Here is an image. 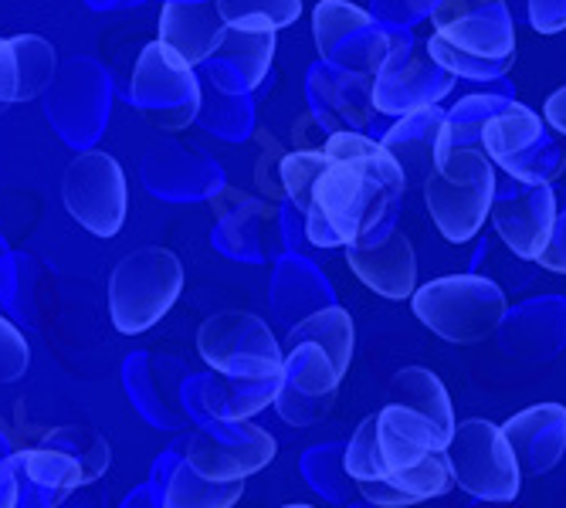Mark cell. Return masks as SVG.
Wrapping results in <instances>:
<instances>
[{
    "label": "cell",
    "mask_w": 566,
    "mask_h": 508,
    "mask_svg": "<svg viewBox=\"0 0 566 508\" xmlns=\"http://www.w3.org/2000/svg\"><path fill=\"white\" fill-rule=\"evenodd\" d=\"M282 377L269 380H228L221 377L208 393V411L214 421H251L269 403H275Z\"/></svg>",
    "instance_id": "28"
},
{
    "label": "cell",
    "mask_w": 566,
    "mask_h": 508,
    "mask_svg": "<svg viewBox=\"0 0 566 508\" xmlns=\"http://www.w3.org/2000/svg\"><path fill=\"white\" fill-rule=\"evenodd\" d=\"M444 457L454 485L472 498L489 505H509L520 498L523 468L502 424H492L485 417H469L454 424Z\"/></svg>",
    "instance_id": "6"
},
{
    "label": "cell",
    "mask_w": 566,
    "mask_h": 508,
    "mask_svg": "<svg viewBox=\"0 0 566 508\" xmlns=\"http://www.w3.org/2000/svg\"><path fill=\"white\" fill-rule=\"evenodd\" d=\"M523 475H549L566 457V406L536 403L502 424Z\"/></svg>",
    "instance_id": "18"
},
{
    "label": "cell",
    "mask_w": 566,
    "mask_h": 508,
    "mask_svg": "<svg viewBox=\"0 0 566 508\" xmlns=\"http://www.w3.org/2000/svg\"><path fill=\"white\" fill-rule=\"evenodd\" d=\"M244 495V481H211L180 462L167 481L164 508H234Z\"/></svg>",
    "instance_id": "29"
},
{
    "label": "cell",
    "mask_w": 566,
    "mask_h": 508,
    "mask_svg": "<svg viewBox=\"0 0 566 508\" xmlns=\"http://www.w3.org/2000/svg\"><path fill=\"white\" fill-rule=\"evenodd\" d=\"M530 24L539 34L566 31V0H530Z\"/></svg>",
    "instance_id": "34"
},
{
    "label": "cell",
    "mask_w": 566,
    "mask_h": 508,
    "mask_svg": "<svg viewBox=\"0 0 566 508\" xmlns=\"http://www.w3.org/2000/svg\"><path fill=\"white\" fill-rule=\"evenodd\" d=\"M285 367H282V387L275 396V411L292 427H313L336 406V393L343 383V373L329 360V352L316 342H289Z\"/></svg>",
    "instance_id": "15"
},
{
    "label": "cell",
    "mask_w": 566,
    "mask_h": 508,
    "mask_svg": "<svg viewBox=\"0 0 566 508\" xmlns=\"http://www.w3.org/2000/svg\"><path fill=\"white\" fill-rule=\"evenodd\" d=\"M556 218V193L549 183H520L509 177V187H495L489 221L516 258L539 262V254L553 237Z\"/></svg>",
    "instance_id": "16"
},
{
    "label": "cell",
    "mask_w": 566,
    "mask_h": 508,
    "mask_svg": "<svg viewBox=\"0 0 566 508\" xmlns=\"http://www.w3.org/2000/svg\"><path fill=\"white\" fill-rule=\"evenodd\" d=\"M228 28L241 31H282L298 21L302 0H218Z\"/></svg>",
    "instance_id": "30"
},
{
    "label": "cell",
    "mask_w": 566,
    "mask_h": 508,
    "mask_svg": "<svg viewBox=\"0 0 566 508\" xmlns=\"http://www.w3.org/2000/svg\"><path fill=\"white\" fill-rule=\"evenodd\" d=\"M356 488L377 508H410V505H421V501L448 495L454 488V478L448 468V457L441 451V454L424 457V462L415 468H403V472L387 475L380 481H359Z\"/></svg>",
    "instance_id": "23"
},
{
    "label": "cell",
    "mask_w": 566,
    "mask_h": 508,
    "mask_svg": "<svg viewBox=\"0 0 566 508\" xmlns=\"http://www.w3.org/2000/svg\"><path fill=\"white\" fill-rule=\"evenodd\" d=\"M495 187V163L482 146H451L421 180L424 208L451 244H469L485 227Z\"/></svg>",
    "instance_id": "3"
},
{
    "label": "cell",
    "mask_w": 566,
    "mask_h": 508,
    "mask_svg": "<svg viewBox=\"0 0 566 508\" xmlns=\"http://www.w3.org/2000/svg\"><path fill=\"white\" fill-rule=\"evenodd\" d=\"M59 68V55L51 41L38 34L0 38V116L18 102L38 98Z\"/></svg>",
    "instance_id": "20"
},
{
    "label": "cell",
    "mask_w": 566,
    "mask_h": 508,
    "mask_svg": "<svg viewBox=\"0 0 566 508\" xmlns=\"http://www.w3.org/2000/svg\"><path fill=\"white\" fill-rule=\"evenodd\" d=\"M410 309L444 342L475 346L502 326L509 301L485 275H444L410 295Z\"/></svg>",
    "instance_id": "4"
},
{
    "label": "cell",
    "mask_w": 566,
    "mask_h": 508,
    "mask_svg": "<svg viewBox=\"0 0 566 508\" xmlns=\"http://www.w3.org/2000/svg\"><path fill=\"white\" fill-rule=\"evenodd\" d=\"M454 82L458 78L428 55V47L407 34H394L387 59L374 75V109L384 116H407L438 106Z\"/></svg>",
    "instance_id": "12"
},
{
    "label": "cell",
    "mask_w": 566,
    "mask_h": 508,
    "mask_svg": "<svg viewBox=\"0 0 566 508\" xmlns=\"http://www.w3.org/2000/svg\"><path fill=\"white\" fill-rule=\"evenodd\" d=\"M31 367V346L24 332L0 316V383H18Z\"/></svg>",
    "instance_id": "33"
},
{
    "label": "cell",
    "mask_w": 566,
    "mask_h": 508,
    "mask_svg": "<svg viewBox=\"0 0 566 508\" xmlns=\"http://www.w3.org/2000/svg\"><path fill=\"white\" fill-rule=\"evenodd\" d=\"M282 508H316V505H302V501H295V505H282Z\"/></svg>",
    "instance_id": "38"
},
{
    "label": "cell",
    "mask_w": 566,
    "mask_h": 508,
    "mask_svg": "<svg viewBox=\"0 0 566 508\" xmlns=\"http://www.w3.org/2000/svg\"><path fill=\"white\" fill-rule=\"evenodd\" d=\"M380 417L370 414L364 424H359L349 437V444L343 447V468L353 478V485L359 481H380L384 478V462H380Z\"/></svg>",
    "instance_id": "31"
},
{
    "label": "cell",
    "mask_w": 566,
    "mask_h": 508,
    "mask_svg": "<svg viewBox=\"0 0 566 508\" xmlns=\"http://www.w3.org/2000/svg\"><path fill=\"white\" fill-rule=\"evenodd\" d=\"M428 55L465 82L502 78L516 62V24L505 0H434Z\"/></svg>",
    "instance_id": "2"
},
{
    "label": "cell",
    "mask_w": 566,
    "mask_h": 508,
    "mask_svg": "<svg viewBox=\"0 0 566 508\" xmlns=\"http://www.w3.org/2000/svg\"><path fill=\"white\" fill-rule=\"evenodd\" d=\"M387 396L390 403H403L410 411L424 414L448 441L454 434V406H451V396L441 383L438 373L424 370V367H403L390 377L387 383Z\"/></svg>",
    "instance_id": "26"
},
{
    "label": "cell",
    "mask_w": 566,
    "mask_h": 508,
    "mask_svg": "<svg viewBox=\"0 0 566 508\" xmlns=\"http://www.w3.org/2000/svg\"><path fill=\"white\" fill-rule=\"evenodd\" d=\"M349 272L370 292L390 301H403L418 292V254L400 227H390L370 241H356L346 247Z\"/></svg>",
    "instance_id": "17"
},
{
    "label": "cell",
    "mask_w": 566,
    "mask_h": 508,
    "mask_svg": "<svg viewBox=\"0 0 566 508\" xmlns=\"http://www.w3.org/2000/svg\"><path fill=\"white\" fill-rule=\"evenodd\" d=\"M272 59H275V31L228 28L221 47L203 65H211V78L221 85V92H251L269 75Z\"/></svg>",
    "instance_id": "22"
},
{
    "label": "cell",
    "mask_w": 566,
    "mask_h": 508,
    "mask_svg": "<svg viewBox=\"0 0 566 508\" xmlns=\"http://www.w3.org/2000/svg\"><path fill=\"white\" fill-rule=\"evenodd\" d=\"M326 163L305 211V237L316 247H349L394 227L407 177L394 152L359 129L329 133Z\"/></svg>",
    "instance_id": "1"
},
{
    "label": "cell",
    "mask_w": 566,
    "mask_h": 508,
    "mask_svg": "<svg viewBox=\"0 0 566 508\" xmlns=\"http://www.w3.org/2000/svg\"><path fill=\"white\" fill-rule=\"evenodd\" d=\"M197 352L218 377L228 380H269L282 377L285 349L269 322L254 313H218L197 329Z\"/></svg>",
    "instance_id": "8"
},
{
    "label": "cell",
    "mask_w": 566,
    "mask_h": 508,
    "mask_svg": "<svg viewBox=\"0 0 566 508\" xmlns=\"http://www.w3.org/2000/svg\"><path fill=\"white\" fill-rule=\"evenodd\" d=\"M184 292V265L170 247H139L109 275V316L116 332L143 336L157 326Z\"/></svg>",
    "instance_id": "5"
},
{
    "label": "cell",
    "mask_w": 566,
    "mask_h": 508,
    "mask_svg": "<svg viewBox=\"0 0 566 508\" xmlns=\"http://www.w3.org/2000/svg\"><path fill=\"white\" fill-rule=\"evenodd\" d=\"M326 163V152L319 149H295L285 152L279 163V180H282V193L295 203V211H308V197H313L316 177Z\"/></svg>",
    "instance_id": "32"
},
{
    "label": "cell",
    "mask_w": 566,
    "mask_h": 508,
    "mask_svg": "<svg viewBox=\"0 0 566 508\" xmlns=\"http://www.w3.org/2000/svg\"><path fill=\"white\" fill-rule=\"evenodd\" d=\"M21 475H24V468L18 462V454H11V457L0 462V508H18V501H21Z\"/></svg>",
    "instance_id": "35"
},
{
    "label": "cell",
    "mask_w": 566,
    "mask_h": 508,
    "mask_svg": "<svg viewBox=\"0 0 566 508\" xmlns=\"http://www.w3.org/2000/svg\"><path fill=\"white\" fill-rule=\"evenodd\" d=\"M482 149L495 170L520 183H553L563 173V152L549 142L543 119L523 102H502L482 129Z\"/></svg>",
    "instance_id": "10"
},
{
    "label": "cell",
    "mask_w": 566,
    "mask_h": 508,
    "mask_svg": "<svg viewBox=\"0 0 566 508\" xmlns=\"http://www.w3.org/2000/svg\"><path fill=\"white\" fill-rule=\"evenodd\" d=\"M323 88H316V98H323L326 123L333 133L339 129H364L377 109H374V75H359L346 68H326L319 72Z\"/></svg>",
    "instance_id": "25"
},
{
    "label": "cell",
    "mask_w": 566,
    "mask_h": 508,
    "mask_svg": "<svg viewBox=\"0 0 566 508\" xmlns=\"http://www.w3.org/2000/svg\"><path fill=\"white\" fill-rule=\"evenodd\" d=\"M539 265H543L546 272L566 275V214H559V218H556L553 237H549L546 251L539 254Z\"/></svg>",
    "instance_id": "36"
},
{
    "label": "cell",
    "mask_w": 566,
    "mask_h": 508,
    "mask_svg": "<svg viewBox=\"0 0 566 508\" xmlns=\"http://www.w3.org/2000/svg\"><path fill=\"white\" fill-rule=\"evenodd\" d=\"M62 200L72 221L95 237H116L126 224V173L109 152H78L62 180Z\"/></svg>",
    "instance_id": "11"
},
{
    "label": "cell",
    "mask_w": 566,
    "mask_h": 508,
    "mask_svg": "<svg viewBox=\"0 0 566 508\" xmlns=\"http://www.w3.org/2000/svg\"><path fill=\"white\" fill-rule=\"evenodd\" d=\"M275 437L251 421H214L184 444V462L211 481H244L272 465Z\"/></svg>",
    "instance_id": "13"
},
{
    "label": "cell",
    "mask_w": 566,
    "mask_h": 508,
    "mask_svg": "<svg viewBox=\"0 0 566 508\" xmlns=\"http://www.w3.org/2000/svg\"><path fill=\"white\" fill-rule=\"evenodd\" d=\"M129 102L149 126L174 133L197 119L200 85L180 55H174L164 41H149L129 82Z\"/></svg>",
    "instance_id": "9"
},
{
    "label": "cell",
    "mask_w": 566,
    "mask_h": 508,
    "mask_svg": "<svg viewBox=\"0 0 566 508\" xmlns=\"http://www.w3.org/2000/svg\"><path fill=\"white\" fill-rule=\"evenodd\" d=\"M313 34L329 65L359 75H377L394 44V34L349 0H319L313 11Z\"/></svg>",
    "instance_id": "14"
},
{
    "label": "cell",
    "mask_w": 566,
    "mask_h": 508,
    "mask_svg": "<svg viewBox=\"0 0 566 508\" xmlns=\"http://www.w3.org/2000/svg\"><path fill=\"white\" fill-rule=\"evenodd\" d=\"M543 119L559 133L566 136V85H559L549 98H546V106H543Z\"/></svg>",
    "instance_id": "37"
},
{
    "label": "cell",
    "mask_w": 566,
    "mask_h": 508,
    "mask_svg": "<svg viewBox=\"0 0 566 508\" xmlns=\"http://www.w3.org/2000/svg\"><path fill=\"white\" fill-rule=\"evenodd\" d=\"M14 454L24 468V478H31L41 491H51V498L59 501L75 488L98 481L113 465L109 441L85 424L51 427Z\"/></svg>",
    "instance_id": "7"
},
{
    "label": "cell",
    "mask_w": 566,
    "mask_h": 508,
    "mask_svg": "<svg viewBox=\"0 0 566 508\" xmlns=\"http://www.w3.org/2000/svg\"><path fill=\"white\" fill-rule=\"evenodd\" d=\"M316 342L329 352V360L336 363V370L346 377L349 373V363H353V346H356V329H353V319L343 305H323L313 316H305L302 322H295L285 336V346L289 342Z\"/></svg>",
    "instance_id": "27"
},
{
    "label": "cell",
    "mask_w": 566,
    "mask_h": 508,
    "mask_svg": "<svg viewBox=\"0 0 566 508\" xmlns=\"http://www.w3.org/2000/svg\"><path fill=\"white\" fill-rule=\"evenodd\" d=\"M228 34V21L218 0H167L160 11V38L174 55H180L190 68L203 65L221 47Z\"/></svg>",
    "instance_id": "19"
},
{
    "label": "cell",
    "mask_w": 566,
    "mask_h": 508,
    "mask_svg": "<svg viewBox=\"0 0 566 508\" xmlns=\"http://www.w3.org/2000/svg\"><path fill=\"white\" fill-rule=\"evenodd\" d=\"M444 116L438 106H428V109H418V113H407L400 116V123L390 126V133L380 139L390 152L394 160L400 163L407 183L410 180H424L431 170H434V160H438V149H441V129H444Z\"/></svg>",
    "instance_id": "24"
},
{
    "label": "cell",
    "mask_w": 566,
    "mask_h": 508,
    "mask_svg": "<svg viewBox=\"0 0 566 508\" xmlns=\"http://www.w3.org/2000/svg\"><path fill=\"white\" fill-rule=\"evenodd\" d=\"M380 417V462H384V478L397 475L403 468L421 465L424 457L441 454L448 447V437L418 411H410L403 403H387Z\"/></svg>",
    "instance_id": "21"
}]
</instances>
